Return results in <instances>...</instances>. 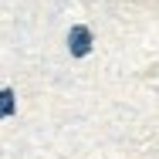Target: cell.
<instances>
[{
    "instance_id": "7a4b0ae2",
    "label": "cell",
    "mask_w": 159,
    "mask_h": 159,
    "mask_svg": "<svg viewBox=\"0 0 159 159\" xmlns=\"http://www.w3.org/2000/svg\"><path fill=\"white\" fill-rule=\"evenodd\" d=\"M14 108H17V102H14V92H10V88H3V92H0V119L14 115Z\"/></svg>"
},
{
    "instance_id": "6da1fadb",
    "label": "cell",
    "mask_w": 159,
    "mask_h": 159,
    "mask_svg": "<svg viewBox=\"0 0 159 159\" xmlns=\"http://www.w3.org/2000/svg\"><path fill=\"white\" fill-rule=\"evenodd\" d=\"M68 44H71V54H75V58L88 54V51H92V31H88V27H71Z\"/></svg>"
}]
</instances>
